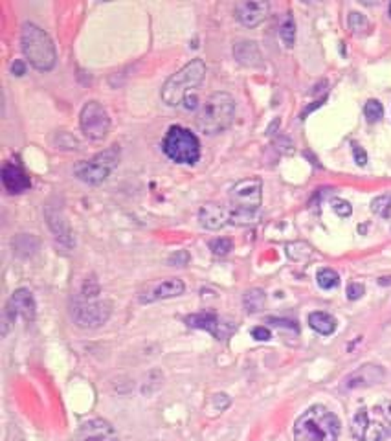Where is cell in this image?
<instances>
[{
	"instance_id": "cell-17",
	"label": "cell",
	"mask_w": 391,
	"mask_h": 441,
	"mask_svg": "<svg viewBox=\"0 0 391 441\" xmlns=\"http://www.w3.org/2000/svg\"><path fill=\"white\" fill-rule=\"evenodd\" d=\"M2 184L10 194H22L26 189H30L31 180L19 164L6 162L2 166Z\"/></svg>"
},
{
	"instance_id": "cell-31",
	"label": "cell",
	"mask_w": 391,
	"mask_h": 441,
	"mask_svg": "<svg viewBox=\"0 0 391 441\" xmlns=\"http://www.w3.org/2000/svg\"><path fill=\"white\" fill-rule=\"evenodd\" d=\"M252 337L256 338V340L267 342V340H270V338H272V335H270V329L259 326V327H253L252 329Z\"/></svg>"
},
{
	"instance_id": "cell-23",
	"label": "cell",
	"mask_w": 391,
	"mask_h": 441,
	"mask_svg": "<svg viewBox=\"0 0 391 441\" xmlns=\"http://www.w3.org/2000/svg\"><path fill=\"white\" fill-rule=\"evenodd\" d=\"M316 282L320 285V289L323 291H331V289H337L340 285V276H338L337 270L332 268H320L316 274Z\"/></svg>"
},
{
	"instance_id": "cell-15",
	"label": "cell",
	"mask_w": 391,
	"mask_h": 441,
	"mask_svg": "<svg viewBox=\"0 0 391 441\" xmlns=\"http://www.w3.org/2000/svg\"><path fill=\"white\" fill-rule=\"evenodd\" d=\"M6 312L10 315L11 320H15L17 317H22L26 322H34L35 315H37L35 298L31 296L28 289H17L15 293L11 294Z\"/></svg>"
},
{
	"instance_id": "cell-14",
	"label": "cell",
	"mask_w": 391,
	"mask_h": 441,
	"mask_svg": "<svg viewBox=\"0 0 391 441\" xmlns=\"http://www.w3.org/2000/svg\"><path fill=\"white\" fill-rule=\"evenodd\" d=\"M384 375H386V372L382 366L364 364L344 379V388L346 390H357V388L373 386V384H378L384 379Z\"/></svg>"
},
{
	"instance_id": "cell-27",
	"label": "cell",
	"mask_w": 391,
	"mask_h": 441,
	"mask_svg": "<svg viewBox=\"0 0 391 441\" xmlns=\"http://www.w3.org/2000/svg\"><path fill=\"white\" fill-rule=\"evenodd\" d=\"M347 22H349V28H351L353 34L360 35V34H366V31L369 30V20H367L366 15L358 13V11H351Z\"/></svg>"
},
{
	"instance_id": "cell-3",
	"label": "cell",
	"mask_w": 391,
	"mask_h": 441,
	"mask_svg": "<svg viewBox=\"0 0 391 441\" xmlns=\"http://www.w3.org/2000/svg\"><path fill=\"white\" fill-rule=\"evenodd\" d=\"M340 419L329 408L314 405L294 423V441H338Z\"/></svg>"
},
{
	"instance_id": "cell-6",
	"label": "cell",
	"mask_w": 391,
	"mask_h": 441,
	"mask_svg": "<svg viewBox=\"0 0 391 441\" xmlns=\"http://www.w3.org/2000/svg\"><path fill=\"white\" fill-rule=\"evenodd\" d=\"M204 75H206V63L202 59H193L188 65L169 78L162 87V101L169 107H177L188 98L189 92L197 89L198 85L202 83Z\"/></svg>"
},
{
	"instance_id": "cell-8",
	"label": "cell",
	"mask_w": 391,
	"mask_h": 441,
	"mask_svg": "<svg viewBox=\"0 0 391 441\" xmlns=\"http://www.w3.org/2000/svg\"><path fill=\"white\" fill-rule=\"evenodd\" d=\"M119 162V149L118 145H112V147L105 149L101 153H98L96 157H92L90 160H81L74 166V175L80 180L87 184H101L103 180H107L112 169L118 166Z\"/></svg>"
},
{
	"instance_id": "cell-20",
	"label": "cell",
	"mask_w": 391,
	"mask_h": 441,
	"mask_svg": "<svg viewBox=\"0 0 391 441\" xmlns=\"http://www.w3.org/2000/svg\"><path fill=\"white\" fill-rule=\"evenodd\" d=\"M233 55L235 59L244 66H261L263 57L261 52H259L258 45L252 43V41H243V43H237L235 48H233Z\"/></svg>"
},
{
	"instance_id": "cell-28",
	"label": "cell",
	"mask_w": 391,
	"mask_h": 441,
	"mask_svg": "<svg viewBox=\"0 0 391 441\" xmlns=\"http://www.w3.org/2000/svg\"><path fill=\"white\" fill-rule=\"evenodd\" d=\"M209 250H212L215 256H226V254L232 250V241L228 238H217L213 239L209 243Z\"/></svg>"
},
{
	"instance_id": "cell-16",
	"label": "cell",
	"mask_w": 391,
	"mask_h": 441,
	"mask_svg": "<svg viewBox=\"0 0 391 441\" xmlns=\"http://www.w3.org/2000/svg\"><path fill=\"white\" fill-rule=\"evenodd\" d=\"M268 10H270L268 2H250V0H244V2H237L235 4V17L246 28H256V26H259L263 20L267 19Z\"/></svg>"
},
{
	"instance_id": "cell-35",
	"label": "cell",
	"mask_w": 391,
	"mask_h": 441,
	"mask_svg": "<svg viewBox=\"0 0 391 441\" xmlns=\"http://www.w3.org/2000/svg\"><path fill=\"white\" fill-rule=\"evenodd\" d=\"M388 13H390V19H391V2H390V8H388Z\"/></svg>"
},
{
	"instance_id": "cell-12",
	"label": "cell",
	"mask_w": 391,
	"mask_h": 441,
	"mask_svg": "<svg viewBox=\"0 0 391 441\" xmlns=\"http://www.w3.org/2000/svg\"><path fill=\"white\" fill-rule=\"evenodd\" d=\"M189 327H195V329H202V331L212 333L213 337L219 338V340H226L233 333L235 326L233 324H226L224 320L215 315V312H197V315H189L186 318Z\"/></svg>"
},
{
	"instance_id": "cell-5",
	"label": "cell",
	"mask_w": 391,
	"mask_h": 441,
	"mask_svg": "<svg viewBox=\"0 0 391 441\" xmlns=\"http://www.w3.org/2000/svg\"><path fill=\"white\" fill-rule=\"evenodd\" d=\"M20 45H22V54L30 61L34 68L40 72H48L55 66V45L52 37L46 34L43 28H39L34 22H26L20 31Z\"/></svg>"
},
{
	"instance_id": "cell-29",
	"label": "cell",
	"mask_w": 391,
	"mask_h": 441,
	"mask_svg": "<svg viewBox=\"0 0 391 441\" xmlns=\"http://www.w3.org/2000/svg\"><path fill=\"white\" fill-rule=\"evenodd\" d=\"M331 206L340 217H349L353 213V206L347 201H344V198H332Z\"/></svg>"
},
{
	"instance_id": "cell-30",
	"label": "cell",
	"mask_w": 391,
	"mask_h": 441,
	"mask_svg": "<svg viewBox=\"0 0 391 441\" xmlns=\"http://www.w3.org/2000/svg\"><path fill=\"white\" fill-rule=\"evenodd\" d=\"M189 263V254L186 250H179L169 258V265H177V267H186Z\"/></svg>"
},
{
	"instance_id": "cell-32",
	"label": "cell",
	"mask_w": 391,
	"mask_h": 441,
	"mask_svg": "<svg viewBox=\"0 0 391 441\" xmlns=\"http://www.w3.org/2000/svg\"><path fill=\"white\" fill-rule=\"evenodd\" d=\"M362 294H364L362 283H349V287H347V298L349 300H358V298H362Z\"/></svg>"
},
{
	"instance_id": "cell-11",
	"label": "cell",
	"mask_w": 391,
	"mask_h": 441,
	"mask_svg": "<svg viewBox=\"0 0 391 441\" xmlns=\"http://www.w3.org/2000/svg\"><path fill=\"white\" fill-rule=\"evenodd\" d=\"M70 441H119L118 432L115 431V426L110 425L107 419L96 417V419H89L75 431Z\"/></svg>"
},
{
	"instance_id": "cell-26",
	"label": "cell",
	"mask_w": 391,
	"mask_h": 441,
	"mask_svg": "<svg viewBox=\"0 0 391 441\" xmlns=\"http://www.w3.org/2000/svg\"><path fill=\"white\" fill-rule=\"evenodd\" d=\"M364 115H366L369 124H376V122H381L382 116H384V107H382V103L378 99H369V101L364 105Z\"/></svg>"
},
{
	"instance_id": "cell-13",
	"label": "cell",
	"mask_w": 391,
	"mask_h": 441,
	"mask_svg": "<svg viewBox=\"0 0 391 441\" xmlns=\"http://www.w3.org/2000/svg\"><path fill=\"white\" fill-rule=\"evenodd\" d=\"M184 282L179 278H169L163 282L149 283L144 293H140V302L142 303H153L160 300H169V298H177L184 293Z\"/></svg>"
},
{
	"instance_id": "cell-33",
	"label": "cell",
	"mask_w": 391,
	"mask_h": 441,
	"mask_svg": "<svg viewBox=\"0 0 391 441\" xmlns=\"http://www.w3.org/2000/svg\"><path fill=\"white\" fill-rule=\"evenodd\" d=\"M353 154H355V162L358 164V166H366L367 164V153L364 151V149L360 147L358 144H353Z\"/></svg>"
},
{
	"instance_id": "cell-21",
	"label": "cell",
	"mask_w": 391,
	"mask_h": 441,
	"mask_svg": "<svg viewBox=\"0 0 391 441\" xmlns=\"http://www.w3.org/2000/svg\"><path fill=\"white\" fill-rule=\"evenodd\" d=\"M309 326L318 333V335H323V337H329L332 333L337 331V320L332 315L325 311H314L309 315Z\"/></svg>"
},
{
	"instance_id": "cell-10",
	"label": "cell",
	"mask_w": 391,
	"mask_h": 441,
	"mask_svg": "<svg viewBox=\"0 0 391 441\" xmlns=\"http://www.w3.org/2000/svg\"><path fill=\"white\" fill-rule=\"evenodd\" d=\"M112 315V305L107 300H94L89 298L87 302L80 303L74 309V322L81 329H98Z\"/></svg>"
},
{
	"instance_id": "cell-2",
	"label": "cell",
	"mask_w": 391,
	"mask_h": 441,
	"mask_svg": "<svg viewBox=\"0 0 391 441\" xmlns=\"http://www.w3.org/2000/svg\"><path fill=\"white\" fill-rule=\"evenodd\" d=\"M351 434L358 441L391 440V401L382 399L371 407L355 412L351 419Z\"/></svg>"
},
{
	"instance_id": "cell-4",
	"label": "cell",
	"mask_w": 391,
	"mask_h": 441,
	"mask_svg": "<svg viewBox=\"0 0 391 441\" xmlns=\"http://www.w3.org/2000/svg\"><path fill=\"white\" fill-rule=\"evenodd\" d=\"M235 118V99L228 92H215L202 103L197 115V127L200 133L215 136L224 133Z\"/></svg>"
},
{
	"instance_id": "cell-34",
	"label": "cell",
	"mask_w": 391,
	"mask_h": 441,
	"mask_svg": "<svg viewBox=\"0 0 391 441\" xmlns=\"http://www.w3.org/2000/svg\"><path fill=\"white\" fill-rule=\"evenodd\" d=\"M13 74L15 75H22L24 74V65H22V63H20V61H15V63H13Z\"/></svg>"
},
{
	"instance_id": "cell-22",
	"label": "cell",
	"mask_w": 391,
	"mask_h": 441,
	"mask_svg": "<svg viewBox=\"0 0 391 441\" xmlns=\"http://www.w3.org/2000/svg\"><path fill=\"white\" fill-rule=\"evenodd\" d=\"M244 308L248 312H258L265 308V302H267V294L263 293L261 289H250L243 298Z\"/></svg>"
},
{
	"instance_id": "cell-24",
	"label": "cell",
	"mask_w": 391,
	"mask_h": 441,
	"mask_svg": "<svg viewBox=\"0 0 391 441\" xmlns=\"http://www.w3.org/2000/svg\"><path fill=\"white\" fill-rule=\"evenodd\" d=\"M279 37H281L283 45L287 48H293L294 41H296V22L290 13L283 19L281 26H279Z\"/></svg>"
},
{
	"instance_id": "cell-18",
	"label": "cell",
	"mask_w": 391,
	"mask_h": 441,
	"mask_svg": "<svg viewBox=\"0 0 391 441\" xmlns=\"http://www.w3.org/2000/svg\"><path fill=\"white\" fill-rule=\"evenodd\" d=\"M46 219H48V226L54 232L55 239L59 241L61 245H65L66 248H70L74 245V239H72V232H70V224L66 221V217L63 215V210L57 208V206H46Z\"/></svg>"
},
{
	"instance_id": "cell-9",
	"label": "cell",
	"mask_w": 391,
	"mask_h": 441,
	"mask_svg": "<svg viewBox=\"0 0 391 441\" xmlns=\"http://www.w3.org/2000/svg\"><path fill=\"white\" fill-rule=\"evenodd\" d=\"M80 125L87 138L99 142V140L107 138L110 131L109 113L99 101H89L81 109Z\"/></svg>"
},
{
	"instance_id": "cell-19",
	"label": "cell",
	"mask_w": 391,
	"mask_h": 441,
	"mask_svg": "<svg viewBox=\"0 0 391 441\" xmlns=\"http://www.w3.org/2000/svg\"><path fill=\"white\" fill-rule=\"evenodd\" d=\"M198 221L206 230H221L224 224H228V208L215 203L204 204L198 210Z\"/></svg>"
},
{
	"instance_id": "cell-25",
	"label": "cell",
	"mask_w": 391,
	"mask_h": 441,
	"mask_svg": "<svg viewBox=\"0 0 391 441\" xmlns=\"http://www.w3.org/2000/svg\"><path fill=\"white\" fill-rule=\"evenodd\" d=\"M371 212L382 219H391V194L378 195L373 198Z\"/></svg>"
},
{
	"instance_id": "cell-1",
	"label": "cell",
	"mask_w": 391,
	"mask_h": 441,
	"mask_svg": "<svg viewBox=\"0 0 391 441\" xmlns=\"http://www.w3.org/2000/svg\"><path fill=\"white\" fill-rule=\"evenodd\" d=\"M263 182L258 177L244 179L230 189L228 223L235 226H248L261 217Z\"/></svg>"
},
{
	"instance_id": "cell-7",
	"label": "cell",
	"mask_w": 391,
	"mask_h": 441,
	"mask_svg": "<svg viewBox=\"0 0 391 441\" xmlns=\"http://www.w3.org/2000/svg\"><path fill=\"white\" fill-rule=\"evenodd\" d=\"M162 151L173 162L193 166L200 159V142H198L197 134L182 125H171L163 136Z\"/></svg>"
}]
</instances>
